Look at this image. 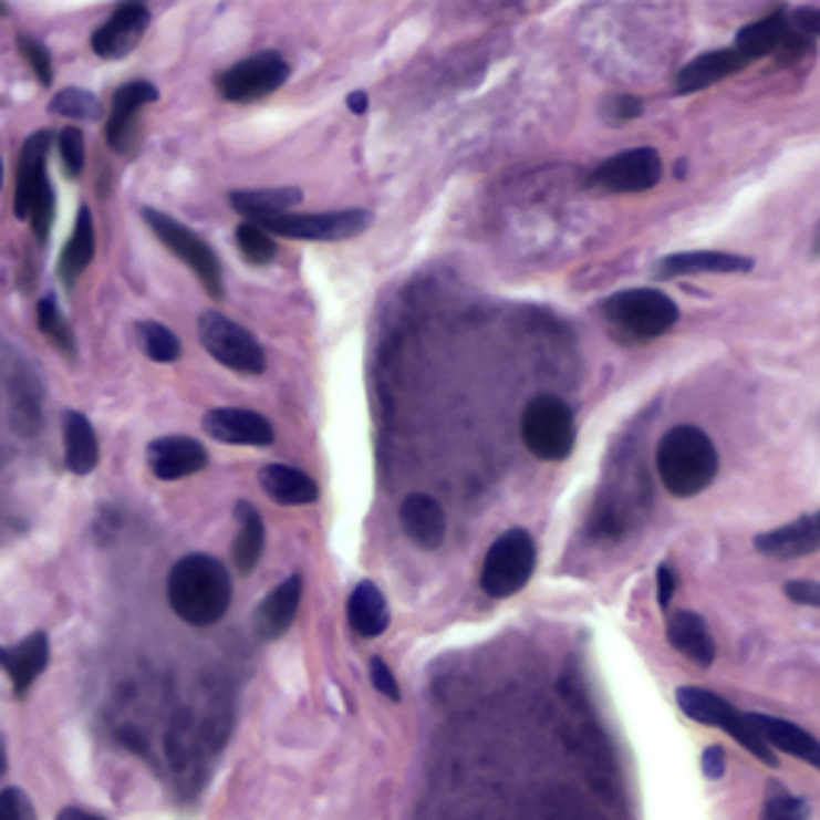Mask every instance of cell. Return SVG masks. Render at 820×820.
I'll use <instances>...</instances> for the list:
<instances>
[{
    "label": "cell",
    "mask_w": 820,
    "mask_h": 820,
    "mask_svg": "<svg viewBox=\"0 0 820 820\" xmlns=\"http://www.w3.org/2000/svg\"><path fill=\"white\" fill-rule=\"evenodd\" d=\"M20 52L30 61L32 74L42 87L52 84V59H49V49L39 42V39H30V35H20Z\"/></svg>",
    "instance_id": "f35d334b"
},
{
    "label": "cell",
    "mask_w": 820,
    "mask_h": 820,
    "mask_svg": "<svg viewBox=\"0 0 820 820\" xmlns=\"http://www.w3.org/2000/svg\"><path fill=\"white\" fill-rule=\"evenodd\" d=\"M536 539L526 529H510L504 532L485 558L481 568V590L494 600H507L519 593L536 571Z\"/></svg>",
    "instance_id": "5b68a950"
},
{
    "label": "cell",
    "mask_w": 820,
    "mask_h": 820,
    "mask_svg": "<svg viewBox=\"0 0 820 820\" xmlns=\"http://www.w3.org/2000/svg\"><path fill=\"white\" fill-rule=\"evenodd\" d=\"M289 71H292L289 61L279 59L276 52H260L218 74L215 84L228 103H253L279 91L289 81Z\"/></svg>",
    "instance_id": "30bf717a"
},
{
    "label": "cell",
    "mask_w": 820,
    "mask_h": 820,
    "mask_svg": "<svg viewBox=\"0 0 820 820\" xmlns=\"http://www.w3.org/2000/svg\"><path fill=\"white\" fill-rule=\"evenodd\" d=\"M702 772H705L708 779H722V776H725V750H722V747H708V750L702 754Z\"/></svg>",
    "instance_id": "bcb514c9"
},
{
    "label": "cell",
    "mask_w": 820,
    "mask_h": 820,
    "mask_svg": "<svg viewBox=\"0 0 820 820\" xmlns=\"http://www.w3.org/2000/svg\"><path fill=\"white\" fill-rule=\"evenodd\" d=\"M64 458L74 475H91L100 461L96 433L81 411H64Z\"/></svg>",
    "instance_id": "f1b7e54d"
},
{
    "label": "cell",
    "mask_w": 820,
    "mask_h": 820,
    "mask_svg": "<svg viewBox=\"0 0 820 820\" xmlns=\"http://www.w3.org/2000/svg\"><path fill=\"white\" fill-rule=\"evenodd\" d=\"M209 465V453L189 436H160L148 446V468L160 481H180Z\"/></svg>",
    "instance_id": "9a60e30c"
},
{
    "label": "cell",
    "mask_w": 820,
    "mask_h": 820,
    "mask_svg": "<svg viewBox=\"0 0 820 820\" xmlns=\"http://www.w3.org/2000/svg\"><path fill=\"white\" fill-rule=\"evenodd\" d=\"M52 113H55V116H64V120L93 122L100 120L103 110H100V100H96L91 91L64 87V91L55 93V100H52Z\"/></svg>",
    "instance_id": "836d02e7"
},
{
    "label": "cell",
    "mask_w": 820,
    "mask_h": 820,
    "mask_svg": "<svg viewBox=\"0 0 820 820\" xmlns=\"http://www.w3.org/2000/svg\"><path fill=\"white\" fill-rule=\"evenodd\" d=\"M609 328L625 340H657L679 321V308L661 289H625L600 304Z\"/></svg>",
    "instance_id": "3957f363"
},
{
    "label": "cell",
    "mask_w": 820,
    "mask_h": 820,
    "mask_svg": "<svg viewBox=\"0 0 820 820\" xmlns=\"http://www.w3.org/2000/svg\"><path fill=\"white\" fill-rule=\"evenodd\" d=\"M0 183H3V164H0Z\"/></svg>",
    "instance_id": "816d5d0a"
},
{
    "label": "cell",
    "mask_w": 820,
    "mask_h": 820,
    "mask_svg": "<svg viewBox=\"0 0 820 820\" xmlns=\"http://www.w3.org/2000/svg\"><path fill=\"white\" fill-rule=\"evenodd\" d=\"M235 241H238L241 253L250 260V263H257V267L273 263L276 241L267 228H260V225H253V221H241L238 231H235Z\"/></svg>",
    "instance_id": "e575fe53"
},
{
    "label": "cell",
    "mask_w": 820,
    "mask_h": 820,
    "mask_svg": "<svg viewBox=\"0 0 820 820\" xmlns=\"http://www.w3.org/2000/svg\"><path fill=\"white\" fill-rule=\"evenodd\" d=\"M673 590H676V574H673V564H661L657 568V603L667 609L673 600Z\"/></svg>",
    "instance_id": "f6af8a7d"
},
{
    "label": "cell",
    "mask_w": 820,
    "mask_h": 820,
    "mask_svg": "<svg viewBox=\"0 0 820 820\" xmlns=\"http://www.w3.org/2000/svg\"><path fill=\"white\" fill-rule=\"evenodd\" d=\"M372 225V212L365 209H340V212H289L260 225L282 238L295 241H350L360 238Z\"/></svg>",
    "instance_id": "9c48e42d"
},
{
    "label": "cell",
    "mask_w": 820,
    "mask_h": 820,
    "mask_svg": "<svg viewBox=\"0 0 820 820\" xmlns=\"http://www.w3.org/2000/svg\"><path fill=\"white\" fill-rule=\"evenodd\" d=\"M157 100V87L148 81H128L120 91L113 93V116L106 125V142L110 148L120 154H128L138 142V128H135V116Z\"/></svg>",
    "instance_id": "5bb4252c"
},
{
    "label": "cell",
    "mask_w": 820,
    "mask_h": 820,
    "mask_svg": "<svg viewBox=\"0 0 820 820\" xmlns=\"http://www.w3.org/2000/svg\"><path fill=\"white\" fill-rule=\"evenodd\" d=\"M135 334H138L145 356L154 363H177L180 360L183 346L170 328H164L157 321H142V324H135Z\"/></svg>",
    "instance_id": "1f68e13d"
},
{
    "label": "cell",
    "mask_w": 820,
    "mask_h": 820,
    "mask_svg": "<svg viewBox=\"0 0 820 820\" xmlns=\"http://www.w3.org/2000/svg\"><path fill=\"white\" fill-rule=\"evenodd\" d=\"M667 639L686 661H693L699 667L715 664V641H712V632H708L699 612H686V609L673 612L667 622Z\"/></svg>",
    "instance_id": "d4e9b609"
},
{
    "label": "cell",
    "mask_w": 820,
    "mask_h": 820,
    "mask_svg": "<svg viewBox=\"0 0 820 820\" xmlns=\"http://www.w3.org/2000/svg\"><path fill=\"white\" fill-rule=\"evenodd\" d=\"M676 705L686 718L699 722V725H708V728H722L728 730L730 737L747 747L757 760H762L766 766H776V754L769 750V744H762V737L754 730V725L747 722L744 712H737L730 702H725L722 696H715L712 689H702V686H683L676 689Z\"/></svg>",
    "instance_id": "8992f818"
},
{
    "label": "cell",
    "mask_w": 820,
    "mask_h": 820,
    "mask_svg": "<svg viewBox=\"0 0 820 820\" xmlns=\"http://www.w3.org/2000/svg\"><path fill=\"white\" fill-rule=\"evenodd\" d=\"M203 429L225 446H273V424L247 407H212L203 417Z\"/></svg>",
    "instance_id": "7c38bea8"
},
{
    "label": "cell",
    "mask_w": 820,
    "mask_h": 820,
    "mask_svg": "<svg viewBox=\"0 0 820 820\" xmlns=\"http://www.w3.org/2000/svg\"><path fill=\"white\" fill-rule=\"evenodd\" d=\"M235 519H238V539H235V564L238 571L250 574L263 554V546H267V529H263V519L257 513L253 504L247 500H238L235 504Z\"/></svg>",
    "instance_id": "4dcf8cb0"
},
{
    "label": "cell",
    "mask_w": 820,
    "mask_h": 820,
    "mask_svg": "<svg viewBox=\"0 0 820 820\" xmlns=\"http://www.w3.org/2000/svg\"><path fill=\"white\" fill-rule=\"evenodd\" d=\"M786 596L798 606L820 609V580H789L786 583Z\"/></svg>",
    "instance_id": "b9f144b4"
},
{
    "label": "cell",
    "mask_w": 820,
    "mask_h": 820,
    "mask_svg": "<svg viewBox=\"0 0 820 820\" xmlns=\"http://www.w3.org/2000/svg\"><path fill=\"white\" fill-rule=\"evenodd\" d=\"M346 619L360 639H378L388 629V603L375 583H360L346 603Z\"/></svg>",
    "instance_id": "83f0119b"
},
{
    "label": "cell",
    "mask_w": 820,
    "mask_h": 820,
    "mask_svg": "<svg viewBox=\"0 0 820 820\" xmlns=\"http://www.w3.org/2000/svg\"><path fill=\"white\" fill-rule=\"evenodd\" d=\"M32 231L39 241H49V231H52V221H55V193H52V183L45 180L39 186L35 199H32L30 209Z\"/></svg>",
    "instance_id": "8d00e7d4"
},
{
    "label": "cell",
    "mask_w": 820,
    "mask_h": 820,
    "mask_svg": "<svg viewBox=\"0 0 820 820\" xmlns=\"http://www.w3.org/2000/svg\"><path fill=\"white\" fill-rule=\"evenodd\" d=\"M55 820H106L100 814H91V811H81V808H64Z\"/></svg>",
    "instance_id": "7dc6e473"
},
{
    "label": "cell",
    "mask_w": 820,
    "mask_h": 820,
    "mask_svg": "<svg viewBox=\"0 0 820 820\" xmlns=\"http://www.w3.org/2000/svg\"><path fill=\"white\" fill-rule=\"evenodd\" d=\"M644 113V103H641L639 96H612L606 106V116L609 120H635Z\"/></svg>",
    "instance_id": "ee69618b"
},
{
    "label": "cell",
    "mask_w": 820,
    "mask_h": 820,
    "mask_svg": "<svg viewBox=\"0 0 820 820\" xmlns=\"http://www.w3.org/2000/svg\"><path fill=\"white\" fill-rule=\"evenodd\" d=\"M260 487L279 507H304L321 497V487L299 468L289 465H263L260 468Z\"/></svg>",
    "instance_id": "484cf974"
},
{
    "label": "cell",
    "mask_w": 820,
    "mask_h": 820,
    "mask_svg": "<svg viewBox=\"0 0 820 820\" xmlns=\"http://www.w3.org/2000/svg\"><path fill=\"white\" fill-rule=\"evenodd\" d=\"M808 801L789 791H772L762 805V820H808Z\"/></svg>",
    "instance_id": "d590c367"
},
{
    "label": "cell",
    "mask_w": 820,
    "mask_h": 820,
    "mask_svg": "<svg viewBox=\"0 0 820 820\" xmlns=\"http://www.w3.org/2000/svg\"><path fill=\"white\" fill-rule=\"evenodd\" d=\"M754 548L766 558H776V561L814 554V551H820V510L795 519V522H786L772 532H762V536H757Z\"/></svg>",
    "instance_id": "2e32d148"
},
{
    "label": "cell",
    "mask_w": 820,
    "mask_h": 820,
    "mask_svg": "<svg viewBox=\"0 0 820 820\" xmlns=\"http://www.w3.org/2000/svg\"><path fill=\"white\" fill-rule=\"evenodd\" d=\"M7 772V747H3V740H0V776Z\"/></svg>",
    "instance_id": "681fc988"
},
{
    "label": "cell",
    "mask_w": 820,
    "mask_h": 820,
    "mask_svg": "<svg viewBox=\"0 0 820 820\" xmlns=\"http://www.w3.org/2000/svg\"><path fill=\"white\" fill-rule=\"evenodd\" d=\"M299 603H302V578L295 574V578L282 580L273 593L257 606V612H253V632H257V639H282L292 629L295 615H299Z\"/></svg>",
    "instance_id": "d6986e66"
},
{
    "label": "cell",
    "mask_w": 820,
    "mask_h": 820,
    "mask_svg": "<svg viewBox=\"0 0 820 820\" xmlns=\"http://www.w3.org/2000/svg\"><path fill=\"white\" fill-rule=\"evenodd\" d=\"M199 343L206 346V353L212 360L235 369V372L260 375L267 369V353L253 340V334L243 331L241 324H235L231 318L218 314V311H206L199 318Z\"/></svg>",
    "instance_id": "52a82bcc"
},
{
    "label": "cell",
    "mask_w": 820,
    "mask_h": 820,
    "mask_svg": "<svg viewBox=\"0 0 820 820\" xmlns=\"http://www.w3.org/2000/svg\"><path fill=\"white\" fill-rule=\"evenodd\" d=\"M93 250H96V238H93L91 206H81L77 209V221H74V235H71V241L64 243L59 260V276L64 286H74L77 276L91 267Z\"/></svg>",
    "instance_id": "f546056e"
},
{
    "label": "cell",
    "mask_w": 820,
    "mask_h": 820,
    "mask_svg": "<svg viewBox=\"0 0 820 820\" xmlns=\"http://www.w3.org/2000/svg\"><path fill=\"white\" fill-rule=\"evenodd\" d=\"M369 679H372V686L385 696V699L397 702L401 699V689H397V679L392 667L382 661V657H372V664H369Z\"/></svg>",
    "instance_id": "60d3db41"
},
{
    "label": "cell",
    "mask_w": 820,
    "mask_h": 820,
    "mask_svg": "<svg viewBox=\"0 0 820 820\" xmlns=\"http://www.w3.org/2000/svg\"><path fill=\"white\" fill-rule=\"evenodd\" d=\"M754 270V257L728 253V250H686V253H670L664 257L654 276L657 279H679V276L699 273H747Z\"/></svg>",
    "instance_id": "e0dca14e"
},
{
    "label": "cell",
    "mask_w": 820,
    "mask_h": 820,
    "mask_svg": "<svg viewBox=\"0 0 820 820\" xmlns=\"http://www.w3.org/2000/svg\"><path fill=\"white\" fill-rule=\"evenodd\" d=\"M664 180V160L654 148H629L606 157L590 183L603 193H647Z\"/></svg>",
    "instance_id": "8fae6325"
},
{
    "label": "cell",
    "mask_w": 820,
    "mask_h": 820,
    "mask_svg": "<svg viewBox=\"0 0 820 820\" xmlns=\"http://www.w3.org/2000/svg\"><path fill=\"white\" fill-rule=\"evenodd\" d=\"M228 203L238 212L253 221V225H267L279 215H289L292 206L302 203V189L299 186H276V189H235L228 196Z\"/></svg>",
    "instance_id": "603a6c76"
},
{
    "label": "cell",
    "mask_w": 820,
    "mask_h": 820,
    "mask_svg": "<svg viewBox=\"0 0 820 820\" xmlns=\"http://www.w3.org/2000/svg\"><path fill=\"white\" fill-rule=\"evenodd\" d=\"M747 722L760 734L762 744H769V750L789 754L795 760L811 762L814 769H820V740L814 734L791 725L786 718H772V715H760V712L747 715Z\"/></svg>",
    "instance_id": "ffe728a7"
},
{
    "label": "cell",
    "mask_w": 820,
    "mask_h": 820,
    "mask_svg": "<svg viewBox=\"0 0 820 820\" xmlns=\"http://www.w3.org/2000/svg\"><path fill=\"white\" fill-rule=\"evenodd\" d=\"M750 61L744 59L734 45L730 49H712V52H702L699 59H693L689 64H683V71L676 74V93H699L715 87L718 81H725L730 74L744 71Z\"/></svg>",
    "instance_id": "44dd1931"
},
{
    "label": "cell",
    "mask_w": 820,
    "mask_h": 820,
    "mask_svg": "<svg viewBox=\"0 0 820 820\" xmlns=\"http://www.w3.org/2000/svg\"><path fill=\"white\" fill-rule=\"evenodd\" d=\"M49 148H52V132H35L23 145L20 174H17V206H13L17 218H30L32 199H35L39 186L49 180V174H45Z\"/></svg>",
    "instance_id": "cb8c5ba5"
},
{
    "label": "cell",
    "mask_w": 820,
    "mask_h": 820,
    "mask_svg": "<svg viewBox=\"0 0 820 820\" xmlns=\"http://www.w3.org/2000/svg\"><path fill=\"white\" fill-rule=\"evenodd\" d=\"M167 600L189 625H215L231 606V578L212 554H186L167 578Z\"/></svg>",
    "instance_id": "6da1fadb"
},
{
    "label": "cell",
    "mask_w": 820,
    "mask_h": 820,
    "mask_svg": "<svg viewBox=\"0 0 820 820\" xmlns=\"http://www.w3.org/2000/svg\"><path fill=\"white\" fill-rule=\"evenodd\" d=\"M346 103H350V110H353L356 116H363L365 110H369V96H365L363 91L350 93V100H346Z\"/></svg>",
    "instance_id": "c3c4849f"
},
{
    "label": "cell",
    "mask_w": 820,
    "mask_h": 820,
    "mask_svg": "<svg viewBox=\"0 0 820 820\" xmlns=\"http://www.w3.org/2000/svg\"><path fill=\"white\" fill-rule=\"evenodd\" d=\"M0 820H35L30 795L23 789L0 791Z\"/></svg>",
    "instance_id": "ab89813d"
},
{
    "label": "cell",
    "mask_w": 820,
    "mask_h": 820,
    "mask_svg": "<svg viewBox=\"0 0 820 820\" xmlns=\"http://www.w3.org/2000/svg\"><path fill=\"white\" fill-rule=\"evenodd\" d=\"M35 324H39L42 334L59 346L61 353L77 356V343H74V334H71V324L64 321V314L59 311V302H55L52 295H45V299L39 302V308H35Z\"/></svg>",
    "instance_id": "d6a6232c"
},
{
    "label": "cell",
    "mask_w": 820,
    "mask_h": 820,
    "mask_svg": "<svg viewBox=\"0 0 820 820\" xmlns=\"http://www.w3.org/2000/svg\"><path fill=\"white\" fill-rule=\"evenodd\" d=\"M148 23H152V13L145 3H122L120 10L93 32V52L100 59H125L145 35Z\"/></svg>",
    "instance_id": "4fadbf2b"
},
{
    "label": "cell",
    "mask_w": 820,
    "mask_h": 820,
    "mask_svg": "<svg viewBox=\"0 0 820 820\" xmlns=\"http://www.w3.org/2000/svg\"><path fill=\"white\" fill-rule=\"evenodd\" d=\"M789 35V13L786 10H776V13H769V17H762V20L737 32L734 35V49L747 61H757L766 59V55H779Z\"/></svg>",
    "instance_id": "4316f807"
},
{
    "label": "cell",
    "mask_w": 820,
    "mask_h": 820,
    "mask_svg": "<svg viewBox=\"0 0 820 820\" xmlns=\"http://www.w3.org/2000/svg\"><path fill=\"white\" fill-rule=\"evenodd\" d=\"M84 132L81 128H61L59 135V157L68 177L84 174Z\"/></svg>",
    "instance_id": "74e56055"
},
{
    "label": "cell",
    "mask_w": 820,
    "mask_h": 820,
    "mask_svg": "<svg viewBox=\"0 0 820 820\" xmlns=\"http://www.w3.org/2000/svg\"><path fill=\"white\" fill-rule=\"evenodd\" d=\"M401 529L417 548H439L446 539V510L436 497L429 494H411L404 497L401 510Z\"/></svg>",
    "instance_id": "ac0fdd59"
},
{
    "label": "cell",
    "mask_w": 820,
    "mask_h": 820,
    "mask_svg": "<svg viewBox=\"0 0 820 820\" xmlns=\"http://www.w3.org/2000/svg\"><path fill=\"white\" fill-rule=\"evenodd\" d=\"M142 218L148 221L157 241L167 243L183 263L199 276V282L206 286V292L212 299H221L225 295V286H221V267H218V257L209 243L203 241L199 235H193L186 225H180L177 218H170L167 212H157V209H142Z\"/></svg>",
    "instance_id": "ba28073f"
},
{
    "label": "cell",
    "mask_w": 820,
    "mask_h": 820,
    "mask_svg": "<svg viewBox=\"0 0 820 820\" xmlns=\"http://www.w3.org/2000/svg\"><path fill=\"white\" fill-rule=\"evenodd\" d=\"M814 253H820V225H818V238H814Z\"/></svg>",
    "instance_id": "f907efd6"
},
{
    "label": "cell",
    "mask_w": 820,
    "mask_h": 820,
    "mask_svg": "<svg viewBox=\"0 0 820 820\" xmlns=\"http://www.w3.org/2000/svg\"><path fill=\"white\" fill-rule=\"evenodd\" d=\"M45 664H49V635L45 632H35L13 647H0V670L10 676L17 696L30 693V686L45 670Z\"/></svg>",
    "instance_id": "7402d4cb"
},
{
    "label": "cell",
    "mask_w": 820,
    "mask_h": 820,
    "mask_svg": "<svg viewBox=\"0 0 820 820\" xmlns=\"http://www.w3.org/2000/svg\"><path fill=\"white\" fill-rule=\"evenodd\" d=\"M791 30L808 35V39H818L820 35V7H795L789 13Z\"/></svg>",
    "instance_id": "7bdbcfd3"
},
{
    "label": "cell",
    "mask_w": 820,
    "mask_h": 820,
    "mask_svg": "<svg viewBox=\"0 0 820 820\" xmlns=\"http://www.w3.org/2000/svg\"><path fill=\"white\" fill-rule=\"evenodd\" d=\"M657 475L673 497H696L718 475V449L699 426L679 424L657 446Z\"/></svg>",
    "instance_id": "7a4b0ae2"
},
{
    "label": "cell",
    "mask_w": 820,
    "mask_h": 820,
    "mask_svg": "<svg viewBox=\"0 0 820 820\" xmlns=\"http://www.w3.org/2000/svg\"><path fill=\"white\" fill-rule=\"evenodd\" d=\"M522 443L526 449L542 461H564L574 453L578 426L571 407L554 395H536L522 411Z\"/></svg>",
    "instance_id": "277c9868"
}]
</instances>
